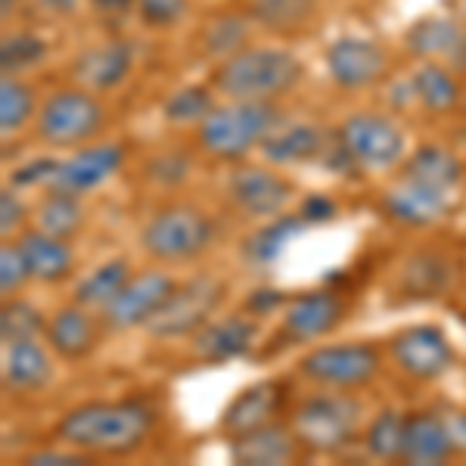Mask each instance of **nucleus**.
I'll list each match as a JSON object with an SVG mask.
<instances>
[{"label":"nucleus","mask_w":466,"mask_h":466,"mask_svg":"<svg viewBox=\"0 0 466 466\" xmlns=\"http://www.w3.org/2000/svg\"><path fill=\"white\" fill-rule=\"evenodd\" d=\"M156 430V410L144 401H90L56 423V439L85 454H131Z\"/></svg>","instance_id":"1"},{"label":"nucleus","mask_w":466,"mask_h":466,"mask_svg":"<svg viewBox=\"0 0 466 466\" xmlns=\"http://www.w3.org/2000/svg\"><path fill=\"white\" fill-rule=\"evenodd\" d=\"M302 78V63L283 47H243L224 59L212 75V87L228 100L270 103L289 94Z\"/></svg>","instance_id":"2"},{"label":"nucleus","mask_w":466,"mask_h":466,"mask_svg":"<svg viewBox=\"0 0 466 466\" xmlns=\"http://www.w3.org/2000/svg\"><path fill=\"white\" fill-rule=\"evenodd\" d=\"M277 122H280V116H277V109L270 103L230 100L228 106H215L202 118L197 140L215 159L237 162L246 153H252L255 147L265 144Z\"/></svg>","instance_id":"3"},{"label":"nucleus","mask_w":466,"mask_h":466,"mask_svg":"<svg viewBox=\"0 0 466 466\" xmlns=\"http://www.w3.org/2000/svg\"><path fill=\"white\" fill-rule=\"evenodd\" d=\"M289 426L305 451L339 454L358 435L360 404L342 389H333L329 395H311L292 408Z\"/></svg>","instance_id":"4"},{"label":"nucleus","mask_w":466,"mask_h":466,"mask_svg":"<svg viewBox=\"0 0 466 466\" xmlns=\"http://www.w3.org/2000/svg\"><path fill=\"white\" fill-rule=\"evenodd\" d=\"M215 239V224L199 208L168 206L159 208L140 233V246L156 261H190Z\"/></svg>","instance_id":"5"},{"label":"nucleus","mask_w":466,"mask_h":466,"mask_svg":"<svg viewBox=\"0 0 466 466\" xmlns=\"http://www.w3.org/2000/svg\"><path fill=\"white\" fill-rule=\"evenodd\" d=\"M106 112L94 90H56L37 109V137L47 147H81L103 131Z\"/></svg>","instance_id":"6"},{"label":"nucleus","mask_w":466,"mask_h":466,"mask_svg":"<svg viewBox=\"0 0 466 466\" xmlns=\"http://www.w3.org/2000/svg\"><path fill=\"white\" fill-rule=\"evenodd\" d=\"M228 299V287L218 277H193L171 292V299L159 308L147 329L159 339H180V336H197L215 311Z\"/></svg>","instance_id":"7"},{"label":"nucleus","mask_w":466,"mask_h":466,"mask_svg":"<svg viewBox=\"0 0 466 466\" xmlns=\"http://www.w3.org/2000/svg\"><path fill=\"white\" fill-rule=\"evenodd\" d=\"M382 367V355L370 342H339V345H320L311 349L299 360V370L311 382L327 389H342L355 392L367 386Z\"/></svg>","instance_id":"8"},{"label":"nucleus","mask_w":466,"mask_h":466,"mask_svg":"<svg viewBox=\"0 0 466 466\" xmlns=\"http://www.w3.org/2000/svg\"><path fill=\"white\" fill-rule=\"evenodd\" d=\"M339 140L360 171H386L401 162L408 137L392 118L377 112H355L339 127Z\"/></svg>","instance_id":"9"},{"label":"nucleus","mask_w":466,"mask_h":466,"mask_svg":"<svg viewBox=\"0 0 466 466\" xmlns=\"http://www.w3.org/2000/svg\"><path fill=\"white\" fill-rule=\"evenodd\" d=\"M389 358L404 377L432 382L454 367V345L445 336V329L432 323H413L404 327L389 339Z\"/></svg>","instance_id":"10"},{"label":"nucleus","mask_w":466,"mask_h":466,"mask_svg":"<svg viewBox=\"0 0 466 466\" xmlns=\"http://www.w3.org/2000/svg\"><path fill=\"white\" fill-rule=\"evenodd\" d=\"M177 283L165 270H140L131 274L127 283L118 289V296L103 308V320L112 329L147 327L159 314V308L168 302Z\"/></svg>","instance_id":"11"},{"label":"nucleus","mask_w":466,"mask_h":466,"mask_svg":"<svg viewBox=\"0 0 466 466\" xmlns=\"http://www.w3.org/2000/svg\"><path fill=\"white\" fill-rule=\"evenodd\" d=\"M454 190L451 187L430 184V180H420L410 175H401L398 184H392L382 197V208L386 215L398 224H408V228H430V224L441 221L451 208Z\"/></svg>","instance_id":"12"},{"label":"nucleus","mask_w":466,"mask_h":466,"mask_svg":"<svg viewBox=\"0 0 466 466\" xmlns=\"http://www.w3.org/2000/svg\"><path fill=\"white\" fill-rule=\"evenodd\" d=\"M125 165V149L118 144H94L78 149L69 159H59L50 177L47 190L72 193V197H85V193L96 190L106 184L109 177L118 175Z\"/></svg>","instance_id":"13"},{"label":"nucleus","mask_w":466,"mask_h":466,"mask_svg":"<svg viewBox=\"0 0 466 466\" xmlns=\"http://www.w3.org/2000/svg\"><path fill=\"white\" fill-rule=\"evenodd\" d=\"M327 72L345 90L370 87L386 72V50L370 37L342 35L327 47Z\"/></svg>","instance_id":"14"},{"label":"nucleus","mask_w":466,"mask_h":466,"mask_svg":"<svg viewBox=\"0 0 466 466\" xmlns=\"http://www.w3.org/2000/svg\"><path fill=\"white\" fill-rule=\"evenodd\" d=\"M228 197L249 218H274L292 199V184L274 168H237L228 177Z\"/></svg>","instance_id":"15"},{"label":"nucleus","mask_w":466,"mask_h":466,"mask_svg":"<svg viewBox=\"0 0 466 466\" xmlns=\"http://www.w3.org/2000/svg\"><path fill=\"white\" fill-rule=\"evenodd\" d=\"M287 404V389L280 380L252 382L239 392L221 413V432L228 439H239L246 432H255L261 426L274 423Z\"/></svg>","instance_id":"16"},{"label":"nucleus","mask_w":466,"mask_h":466,"mask_svg":"<svg viewBox=\"0 0 466 466\" xmlns=\"http://www.w3.org/2000/svg\"><path fill=\"white\" fill-rule=\"evenodd\" d=\"M345 318V302L342 296L329 289H314V292H302L287 305L283 311V336L289 342H311L320 339V336H329Z\"/></svg>","instance_id":"17"},{"label":"nucleus","mask_w":466,"mask_h":466,"mask_svg":"<svg viewBox=\"0 0 466 466\" xmlns=\"http://www.w3.org/2000/svg\"><path fill=\"white\" fill-rule=\"evenodd\" d=\"M255 339H258V320L249 314H230L221 320H208L193 336V351L206 364H228L233 358L249 355Z\"/></svg>","instance_id":"18"},{"label":"nucleus","mask_w":466,"mask_h":466,"mask_svg":"<svg viewBox=\"0 0 466 466\" xmlns=\"http://www.w3.org/2000/svg\"><path fill=\"white\" fill-rule=\"evenodd\" d=\"M457 454V441L448 430L445 413L417 410L408 417V432H404L401 463L413 466H435L448 463Z\"/></svg>","instance_id":"19"},{"label":"nucleus","mask_w":466,"mask_h":466,"mask_svg":"<svg viewBox=\"0 0 466 466\" xmlns=\"http://www.w3.org/2000/svg\"><path fill=\"white\" fill-rule=\"evenodd\" d=\"M302 445H299L292 426L283 423H268L255 432H246L239 439H230V454L237 463L243 466H280V463H296L302 457Z\"/></svg>","instance_id":"20"},{"label":"nucleus","mask_w":466,"mask_h":466,"mask_svg":"<svg viewBox=\"0 0 466 466\" xmlns=\"http://www.w3.org/2000/svg\"><path fill=\"white\" fill-rule=\"evenodd\" d=\"M44 339H47V345L63 360H81L96 349V342H100V327H96L90 308L75 302V305L59 308L54 318L47 320Z\"/></svg>","instance_id":"21"},{"label":"nucleus","mask_w":466,"mask_h":466,"mask_svg":"<svg viewBox=\"0 0 466 466\" xmlns=\"http://www.w3.org/2000/svg\"><path fill=\"white\" fill-rule=\"evenodd\" d=\"M54 377L50 355L37 339H19L4 345V386L13 395H35L47 389Z\"/></svg>","instance_id":"22"},{"label":"nucleus","mask_w":466,"mask_h":466,"mask_svg":"<svg viewBox=\"0 0 466 466\" xmlns=\"http://www.w3.org/2000/svg\"><path fill=\"white\" fill-rule=\"evenodd\" d=\"M19 252L25 255V265L32 270V280L41 283H63L75 270V252L69 239L50 237L44 230H28L16 239Z\"/></svg>","instance_id":"23"},{"label":"nucleus","mask_w":466,"mask_h":466,"mask_svg":"<svg viewBox=\"0 0 466 466\" xmlns=\"http://www.w3.org/2000/svg\"><path fill=\"white\" fill-rule=\"evenodd\" d=\"M408 47L426 59H451V63L466 66V32L451 19L441 16L420 19L408 32Z\"/></svg>","instance_id":"24"},{"label":"nucleus","mask_w":466,"mask_h":466,"mask_svg":"<svg viewBox=\"0 0 466 466\" xmlns=\"http://www.w3.org/2000/svg\"><path fill=\"white\" fill-rule=\"evenodd\" d=\"M327 144L329 140L323 137L318 125H289L280 127V131L274 127L265 144H261V153L274 165H299V162L320 159Z\"/></svg>","instance_id":"25"},{"label":"nucleus","mask_w":466,"mask_h":466,"mask_svg":"<svg viewBox=\"0 0 466 466\" xmlns=\"http://www.w3.org/2000/svg\"><path fill=\"white\" fill-rule=\"evenodd\" d=\"M131 72V47L127 44H100L87 50L75 63V78L87 90H109L122 85V78Z\"/></svg>","instance_id":"26"},{"label":"nucleus","mask_w":466,"mask_h":466,"mask_svg":"<svg viewBox=\"0 0 466 466\" xmlns=\"http://www.w3.org/2000/svg\"><path fill=\"white\" fill-rule=\"evenodd\" d=\"M308 228L302 215H277L261 230L246 239V261L255 268H268L287 252V246Z\"/></svg>","instance_id":"27"},{"label":"nucleus","mask_w":466,"mask_h":466,"mask_svg":"<svg viewBox=\"0 0 466 466\" xmlns=\"http://www.w3.org/2000/svg\"><path fill=\"white\" fill-rule=\"evenodd\" d=\"M410 94L426 112H448L461 103V85L439 63H423L410 75Z\"/></svg>","instance_id":"28"},{"label":"nucleus","mask_w":466,"mask_h":466,"mask_svg":"<svg viewBox=\"0 0 466 466\" xmlns=\"http://www.w3.org/2000/svg\"><path fill=\"white\" fill-rule=\"evenodd\" d=\"M81 228H85V206H81V197L47 190V197L37 202V230L50 233V237H59V239H72V237H78Z\"/></svg>","instance_id":"29"},{"label":"nucleus","mask_w":466,"mask_h":466,"mask_svg":"<svg viewBox=\"0 0 466 466\" xmlns=\"http://www.w3.org/2000/svg\"><path fill=\"white\" fill-rule=\"evenodd\" d=\"M127 277H131V268H127L125 258H112V261H103L100 268H94L85 280L75 287V302L85 305V308H106L112 299L118 296V289L127 283Z\"/></svg>","instance_id":"30"},{"label":"nucleus","mask_w":466,"mask_h":466,"mask_svg":"<svg viewBox=\"0 0 466 466\" xmlns=\"http://www.w3.org/2000/svg\"><path fill=\"white\" fill-rule=\"evenodd\" d=\"M401 175L430 180V184L451 187V190H454V187L461 184L463 168H461V159H457L454 153H448L445 147H420L408 159V165H404Z\"/></svg>","instance_id":"31"},{"label":"nucleus","mask_w":466,"mask_h":466,"mask_svg":"<svg viewBox=\"0 0 466 466\" xmlns=\"http://www.w3.org/2000/svg\"><path fill=\"white\" fill-rule=\"evenodd\" d=\"M404 432H408V417L401 410H382L373 417V423L364 432V448L377 461H401Z\"/></svg>","instance_id":"32"},{"label":"nucleus","mask_w":466,"mask_h":466,"mask_svg":"<svg viewBox=\"0 0 466 466\" xmlns=\"http://www.w3.org/2000/svg\"><path fill=\"white\" fill-rule=\"evenodd\" d=\"M47 329V318L41 314V308H35L25 299H6L0 308V339L19 342V339H37Z\"/></svg>","instance_id":"33"},{"label":"nucleus","mask_w":466,"mask_h":466,"mask_svg":"<svg viewBox=\"0 0 466 466\" xmlns=\"http://www.w3.org/2000/svg\"><path fill=\"white\" fill-rule=\"evenodd\" d=\"M445 283H448V268L435 255H417V258L408 261V268L401 274V287L413 299L439 296L445 289Z\"/></svg>","instance_id":"34"},{"label":"nucleus","mask_w":466,"mask_h":466,"mask_svg":"<svg viewBox=\"0 0 466 466\" xmlns=\"http://www.w3.org/2000/svg\"><path fill=\"white\" fill-rule=\"evenodd\" d=\"M252 13L274 32H292L311 19L314 0H252Z\"/></svg>","instance_id":"35"},{"label":"nucleus","mask_w":466,"mask_h":466,"mask_svg":"<svg viewBox=\"0 0 466 466\" xmlns=\"http://www.w3.org/2000/svg\"><path fill=\"white\" fill-rule=\"evenodd\" d=\"M35 116V90L6 75L0 85V127L4 134L19 131Z\"/></svg>","instance_id":"36"},{"label":"nucleus","mask_w":466,"mask_h":466,"mask_svg":"<svg viewBox=\"0 0 466 466\" xmlns=\"http://www.w3.org/2000/svg\"><path fill=\"white\" fill-rule=\"evenodd\" d=\"M212 109H215L212 90L193 85V87H180L168 96V103H165V118L175 125L202 122Z\"/></svg>","instance_id":"37"},{"label":"nucleus","mask_w":466,"mask_h":466,"mask_svg":"<svg viewBox=\"0 0 466 466\" xmlns=\"http://www.w3.org/2000/svg\"><path fill=\"white\" fill-rule=\"evenodd\" d=\"M44 54H47V47H44V41L37 35H6L4 47H0V63H4L6 75H16L41 63Z\"/></svg>","instance_id":"38"},{"label":"nucleus","mask_w":466,"mask_h":466,"mask_svg":"<svg viewBox=\"0 0 466 466\" xmlns=\"http://www.w3.org/2000/svg\"><path fill=\"white\" fill-rule=\"evenodd\" d=\"M246 41V22L239 16H221L206 28V50L212 56H233L243 50L239 44Z\"/></svg>","instance_id":"39"},{"label":"nucleus","mask_w":466,"mask_h":466,"mask_svg":"<svg viewBox=\"0 0 466 466\" xmlns=\"http://www.w3.org/2000/svg\"><path fill=\"white\" fill-rule=\"evenodd\" d=\"M28 280H32V270H28L19 246H4L0 249V292H4V299H13Z\"/></svg>","instance_id":"40"},{"label":"nucleus","mask_w":466,"mask_h":466,"mask_svg":"<svg viewBox=\"0 0 466 466\" xmlns=\"http://www.w3.org/2000/svg\"><path fill=\"white\" fill-rule=\"evenodd\" d=\"M147 25H175L187 13V0H140Z\"/></svg>","instance_id":"41"},{"label":"nucleus","mask_w":466,"mask_h":466,"mask_svg":"<svg viewBox=\"0 0 466 466\" xmlns=\"http://www.w3.org/2000/svg\"><path fill=\"white\" fill-rule=\"evenodd\" d=\"M59 159H37V162H28L13 175V184L16 187H47L50 177H54V168H56Z\"/></svg>","instance_id":"42"},{"label":"nucleus","mask_w":466,"mask_h":466,"mask_svg":"<svg viewBox=\"0 0 466 466\" xmlns=\"http://www.w3.org/2000/svg\"><path fill=\"white\" fill-rule=\"evenodd\" d=\"M22 221H25V206H22L16 193L6 187V190L0 193V230H4V237H10L13 230H19Z\"/></svg>","instance_id":"43"},{"label":"nucleus","mask_w":466,"mask_h":466,"mask_svg":"<svg viewBox=\"0 0 466 466\" xmlns=\"http://www.w3.org/2000/svg\"><path fill=\"white\" fill-rule=\"evenodd\" d=\"M90 461V454L85 451L66 445V448H47V451H35L25 457V463H44V466H56V463H85Z\"/></svg>","instance_id":"44"},{"label":"nucleus","mask_w":466,"mask_h":466,"mask_svg":"<svg viewBox=\"0 0 466 466\" xmlns=\"http://www.w3.org/2000/svg\"><path fill=\"white\" fill-rule=\"evenodd\" d=\"M299 215H302L305 224H323V221H333V218L339 215V206L327 197H311V199H305V206Z\"/></svg>","instance_id":"45"},{"label":"nucleus","mask_w":466,"mask_h":466,"mask_svg":"<svg viewBox=\"0 0 466 466\" xmlns=\"http://www.w3.org/2000/svg\"><path fill=\"white\" fill-rule=\"evenodd\" d=\"M47 4H50V6H54V10H56V13H72V10H75V6H78V4H81V0H47Z\"/></svg>","instance_id":"46"},{"label":"nucleus","mask_w":466,"mask_h":466,"mask_svg":"<svg viewBox=\"0 0 466 466\" xmlns=\"http://www.w3.org/2000/svg\"><path fill=\"white\" fill-rule=\"evenodd\" d=\"M96 6H106V10H122V6H131L134 0H94Z\"/></svg>","instance_id":"47"},{"label":"nucleus","mask_w":466,"mask_h":466,"mask_svg":"<svg viewBox=\"0 0 466 466\" xmlns=\"http://www.w3.org/2000/svg\"><path fill=\"white\" fill-rule=\"evenodd\" d=\"M463 106H466V90H463Z\"/></svg>","instance_id":"48"}]
</instances>
